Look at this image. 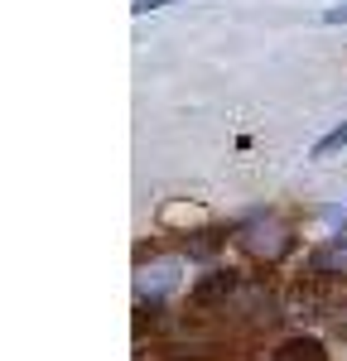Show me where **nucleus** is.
Returning <instances> with one entry per match:
<instances>
[{
	"label": "nucleus",
	"instance_id": "1",
	"mask_svg": "<svg viewBox=\"0 0 347 361\" xmlns=\"http://www.w3.org/2000/svg\"><path fill=\"white\" fill-rule=\"evenodd\" d=\"M285 308L294 313V318H333L338 308H343V289L333 284V279H299L294 289H289Z\"/></svg>",
	"mask_w": 347,
	"mask_h": 361
},
{
	"label": "nucleus",
	"instance_id": "2",
	"mask_svg": "<svg viewBox=\"0 0 347 361\" xmlns=\"http://www.w3.org/2000/svg\"><path fill=\"white\" fill-rule=\"evenodd\" d=\"M231 289H236V275H231V270H212V275H202L198 284H193L188 299H193L198 308H212V304H222Z\"/></svg>",
	"mask_w": 347,
	"mask_h": 361
},
{
	"label": "nucleus",
	"instance_id": "3",
	"mask_svg": "<svg viewBox=\"0 0 347 361\" xmlns=\"http://www.w3.org/2000/svg\"><path fill=\"white\" fill-rule=\"evenodd\" d=\"M275 361H328V352L318 337H289L275 347Z\"/></svg>",
	"mask_w": 347,
	"mask_h": 361
},
{
	"label": "nucleus",
	"instance_id": "4",
	"mask_svg": "<svg viewBox=\"0 0 347 361\" xmlns=\"http://www.w3.org/2000/svg\"><path fill=\"white\" fill-rule=\"evenodd\" d=\"M222 246V231H198L193 241H188V255H198V260H207L212 250Z\"/></svg>",
	"mask_w": 347,
	"mask_h": 361
},
{
	"label": "nucleus",
	"instance_id": "5",
	"mask_svg": "<svg viewBox=\"0 0 347 361\" xmlns=\"http://www.w3.org/2000/svg\"><path fill=\"white\" fill-rule=\"evenodd\" d=\"M347 145V126H338V130H328V135L314 145V159H323V154H333V149H343Z\"/></svg>",
	"mask_w": 347,
	"mask_h": 361
},
{
	"label": "nucleus",
	"instance_id": "6",
	"mask_svg": "<svg viewBox=\"0 0 347 361\" xmlns=\"http://www.w3.org/2000/svg\"><path fill=\"white\" fill-rule=\"evenodd\" d=\"M323 20H328V25H347V5H338V10H328Z\"/></svg>",
	"mask_w": 347,
	"mask_h": 361
},
{
	"label": "nucleus",
	"instance_id": "7",
	"mask_svg": "<svg viewBox=\"0 0 347 361\" xmlns=\"http://www.w3.org/2000/svg\"><path fill=\"white\" fill-rule=\"evenodd\" d=\"M159 5H169V0H135V10H159Z\"/></svg>",
	"mask_w": 347,
	"mask_h": 361
}]
</instances>
